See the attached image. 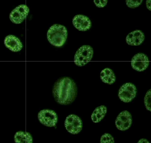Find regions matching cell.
<instances>
[{
  "label": "cell",
  "mask_w": 151,
  "mask_h": 143,
  "mask_svg": "<svg viewBox=\"0 0 151 143\" xmlns=\"http://www.w3.org/2000/svg\"><path fill=\"white\" fill-rule=\"evenodd\" d=\"M76 83L71 79L64 77L55 83L53 94L55 100L62 105H68L75 100L77 94Z\"/></svg>",
  "instance_id": "6da1fadb"
},
{
  "label": "cell",
  "mask_w": 151,
  "mask_h": 143,
  "mask_svg": "<svg viewBox=\"0 0 151 143\" xmlns=\"http://www.w3.org/2000/svg\"><path fill=\"white\" fill-rule=\"evenodd\" d=\"M47 38L52 45L61 47L63 46L67 37L66 28L60 24H54L51 26L47 32Z\"/></svg>",
  "instance_id": "7a4b0ae2"
},
{
  "label": "cell",
  "mask_w": 151,
  "mask_h": 143,
  "mask_svg": "<svg viewBox=\"0 0 151 143\" xmlns=\"http://www.w3.org/2000/svg\"><path fill=\"white\" fill-rule=\"evenodd\" d=\"M93 53V49L90 46H83L76 53L74 58L75 64L79 67L83 66L91 61Z\"/></svg>",
  "instance_id": "3957f363"
},
{
  "label": "cell",
  "mask_w": 151,
  "mask_h": 143,
  "mask_svg": "<svg viewBox=\"0 0 151 143\" xmlns=\"http://www.w3.org/2000/svg\"><path fill=\"white\" fill-rule=\"evenodd\" d=\"M137 90L136 87L131 83H127L122 86L119 91V97L124 102H131L135 97Z\"/></svg>",
  "instance_id": "277c9868"
},
{
  "label": "cell",
  "mask_w": 151,
  "mask_h": 143,
  "mask_svg": "<svg viewBox=\"0 0 151 143\" xmlns=\"http://www.w3.org/2000/svg\"><path fill=\"white\" fill-rule=\"evenodd\" d=\"M65 126L69 133L72 134H77L82 130V121L79 117L75 115H71L66 118Z\"/></svg>",
  "instance_id": "5b68a950"
},
{
  "label": "cell",
  "mask_w": 151,
  "mask_h": 143,
  "mask_svg": "<svg viewBox=\"0 0 151 143\" xmlns=\"http://www.w3.org/2000/svg\"><path fill=\"white\" fill-rule=\"evenodd\" d=\"M38 118L39 122L43 125L49 127L56 126L58 120L56 113L50 110L40 111L38 113Z\"/></svg>",
  "instance_id": "8992f818"
},
{
  "label": "cell",
  "mask_w": 151,
  "mask_h": 143,
  "mask_svg": "<svg viewBox=\"0 0 151 143\" xmlns=\"http://www.w3.org/2000/svg\"><path fill=\"white\" fill-rule=\"evenodd\" d=\"M29 12V9L26 5H20L16 7L11 13L10 19L13 23L20 24L26 18Z\"/></svg>",
  "instance_id": "52a82bcc"
},
{
  "label": "cell",
  "mask_w": 151,
  "mask_h": 143,
  "mask_svg": "<svg viewBox=\"0 0 151 143\" xmlns=\"http://www.w3.org/2000/svg\"><path fill=\"white\" fill-rule=\"evenodd\" d=\"M132 117L130 113L127 111L121 112L115 121L116 127L121 131H125L129 128L132 125Z\"/></svg>",
  "instance_id": "ba28073f"
},
{
  "label": "cell",
  "mask_w": 151,
  "mask_h": 143,
  "mask_svg": "<svg viewBox=\"0 0 151 143\" xmlns=\"http://www.w3.org/2000/svg\"><path fill=\"white\" fill-rule=\"evenodd\" d=\"M149 64L148 58L145 54L139 53L132 58L131 65L135 70L142 72L148 67Z\"/></svg>",
  "instance_id": "9c48e42d"
},
{
  "label": "cell",
  "mask_w": 151,
  "mask_h": 143,
  "mask_svg": "<svg viewBox=\"0 0 151 143\" xmlns=\"http://www.w3.org/2000/svg\"><path fill=\"white\" fill-rule=\"evenodd\" d=\"M73 23L77 30L82 31L89 30L91 25V22L89 18L81 14L77 15L73 18Z\"/></svg>",
  "instance_id": "30bf717a"
},
{
  "label": "cell",
  "mask_w": 151,
  "mask_h": 143,
  "mask_svg": "<svg viewBox=\"0 0 151 143\" xmlns=\"http://www.w3.org/2000/svg\"><path fill=\"white\" fill-rule=\"evenodd\" d=\"M145 36L141 31L136 30L129 33L127 36V43L128 45L138 46L144 41Z\"/></svg>",
  "instance_id": "8fae6325"
},
{
  "label": "cell",
  "mask_w": 151,
  "mask_h": 143,
  "mask_svg": "<svg viewBox=\"0 0 151 143\" xmlns=\"http://www.w3.org/2000/svg\"><path fill=\"white\" fill-rule=\"evenodd\" d=\"M6 46L14 52H18L23 48L20 40L15 36L10 35L6 37L4 40Z\"/></svg>",
  "instance_id": "7c38bea8"
},
{
  "label": "cell",
  "mask_w": 151,
  "mask_h": 143,
  "mask_svg": "<svg viewBox=\"0 0 151 143\" xmlns=\"http://www.w3.org/2000/svg\"><path fill=\"white\" fill-rule=\"evenodd\" d=\"M101 78L102 81L109 84H112L115 83L116 76L113 71L109 68H106L101 73Z\"/></svg>",
  "instance_id": "4fadbf2b"
},
{
  "label": "cell",
  "mask_w": 151,
  "mask_h": 143,
  "mask_svg": "<svg viewBox=\"0 0 151 143\" xmlns=\"http://www.w3.org/2000/svg\"><path fill=\"white\" fill-rule=\"evenodd\" d=\"M107 112V108L104 105H101L96 108L91 116L92 121L95 123L99 122L104 118Z\"/></svg>",
  "instance_id": "5bb4252c"
},
{
  "label": "cell",
  "mask_w": 151,
  "mask_h": 143,
  "mask_svg": "<svg viewBox=\"0 0 151 143\" xmlns=\"http://www.w3.org/2000/svg\"><path fill=\"white\" fill-rule=\"evenodd\" d=\"M14 141L16 143L32 142L33 139L31 134L27 132L19 131L17 132L14 135Z\"/></svg>",
  "instance_id": "9a60e30c"
},
{
  "label": "cell",
  "mask_w": 151,
  "mask_h": 143,
  "mask_svg": "<svg viewBox=\"0 0 151 143\" xmlns=\"http://www.w3.org/2000/svg\"><path fill=\"white\" fill-rule=\"evenodd\" d=\"M151 89L148 91L145 95V104L147 110L151 111Z\"/></svg>",
  "instance_id": "2e32d148"
},
{
  "label": "cell",
  "mask_w": 151,
  "mask_h": 143,
  "mask_svg": "<svg viewBox=\"0 0 151 143\" xmlns=\"http://www.w3.org/2000/svg\"><path fill=\"white\" fill-rule=\"evenodd\" d=\"M143 1H132V0H127L126 3L127 6L129 8L134 9L139 6L141 4Z\"/></svg>",
  "instance_id": "e0dca14e"
},
{
  "label": "cell",
  "mask_w": 151,
  "mask_h": 143,
  "mask_svg": "<svg viewBox=\"0 0 151 143\" xmlns=\"http://www.w3.org/2000/svg\"><path fill=\"white\" fill-rule=\"evenodd\" d=\"M115 142L112 136L108 133H105L101 137V143H114Z\"/></svg>",
  "instance_id": "ac0fdd59"
},
{
  "label": "cell",
  "mask_w": 151,
  "mask_h": 143,
  "mask_svg": "<svg viewBox=\"0 0 151 143\" xmlns=\"http://www.w3.org/2000/svg\"><path fill=\"white\" fill-rule=\"evenodd\" d=\"M93 1L96 6L99 8L104 7L108 3L107 1Z\"/></svg>",
  "instance_id": "d6986e66"
},
{
  "label": "cell",
  "mask_w": 151,
  "mask_h": 143,
  "mask_svg": "<svg viewBox=\"0 0 151 143\" xmlns=\"http://www.w3.org/2000/svg\"><path fill=\"white\" fill-rule=\"evenodd\" d=\"M151 0H149V1H146V6L147 8L150 11H151Z\"/></svg>",
  "instance_id": "ffe728a7"
},
{
  "label": "cell",
  "mask_w": 151,
  "mask_h": 143,
  "mask_svg": "<svg viewBox=\"0 0 151 143\" xmlns=\"http://www.w3.org/2000/svg\"><path fill=\"white\" fill-rule=\"evenodd\" d=\"M141 140H142V142H149L148 141L145 139H142Z\"/></svg>",
  "instance_id": "44dd1931"
}]
</instances>
